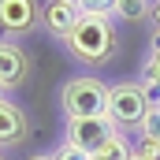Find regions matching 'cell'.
Returning a JSON list of instances; mask_svg holds the SVG:
<instances>
[{
	"instance_id": "obj_1",
	"label": "cell",
	"mask_w": 160,
	"mask_h": 160,
	"mask_svg": "<svg viewBox=\"0 0 160 160\" xmlns=\"http://www.w3.org/2000/svg\"><path fill=\"white\" fill-rule=\"evenodd\" d=\"M67 52L78 60V63H89V67H101L116 56V26L108 15H93V11H82L78 26L67 34Z\"/></svg>"
},
{
	"instance_id": "obj_2",
	"label": "cell",
	"mask_w": 160,
	"mask_h": 160,
	"mask_svg": "<svg viewBox=\"0 0 160 160\" xmlns=\"http://www.w3.org/2000/svg\"><path fill=\"white\" fill-rule=\"evenodd\" d=\"M153 112V97L142 82H116L108 86V108L104 116L116 123V130H142L145 116Z\"/></svg>"
},
{
	"instance_id": "obj_3",
	"label": "cell",
	"mask_w": 160,
	"mask_h": 160,
	"mask_svg": "<svg viewBox=\"0 0 160 160\" xmlns=\"http://www.w3.org/2000/svg\"><path fill=\"white\" fill-rule=\"evenodd\" d=\"M60 104L67 112V119H93L104 116L108 108V86L101 78H71L60 93Z\"/></svg>"
},
{
	"instance_id": "obj_4",
	"label": "cell",
	"mask_w": 160,
	"mask_h": 160,
	"mask_svg": "<svg viewBox=\"0 0 160 160\" xmlns=\"http://www.w3.org/2000/svg\"><path fill=\"white\" fill-rule=\"evenodd\" d=\"M116 123L108 116H93V119H67V145H75L82 153H97L108 138H116Z\"/></svg>"
},
{
	"instance_id": "obj_5",
	"label": "cell",
	"mask_w": 160,
	"mask_h": 160,
	"mask_svg": "<svg viewBox=\"0 0 160 160\" xmlns=\"http://www.w3.org/2000/svg\"><path fill=\"white\" fill-rule=\"evenodd\" d=\"M82 19V4L78 0H48V4H41V22H45V30L48 34H56V38L67 41V34L78 26Z\"/></svg>"
},
{
	"instance_id": "obj_6",
	"label": "cell",
	"mask_w": 160,
	"mask_h": 160,
	"mask_svg": "<svg viewBox=\"0 0 160 160\" xmlns=\"http://www.w3.org/2000/svg\"><path fill=\"white\" fill-rule=\"evenodd\" d=\"M41 22V8L30 0H0V30L4 34H26Z\"/></svg>"
},
{
	"instance_id": "obj_7",
	"label": "cell",
	"mask_w": 160,
	"mask_h": 160,
	"mask_svg": "<svg viewBox=\"0 0 160 160\" xmlns=\"http://www.w3.org/2000/svg\"><path fill=\"white\" fill-rule=\"evenodd\" d=\"M30 75V60L26 52L15 45V41H0V82L11 89V86H22Z\"/></svg>"
},
{
	"instance_id": "obj_8",
	"label": "cell",
	"mask_w": 160,
	"mask_h": 160,
	"mask_svg": "<svg viewBox=\"0 0 160 160\" xmlns=\"http://www.w3.org/2000/svg\"><path fill=\"white\" fill-rule=\"evenodd\" d=\"M26 116H22V108L19 104H11V101H0V145H19L22 138H26Z\"/></svg>"
},
{
	"instance_id": "obj_9",
	"label": "cell",
	"mask_w": 160,
	"mask_h": 160,
	"mask_svg": "<svg viewBox=\"0 0 160 160\" xmlns=\"http://www.w3.org/2000/svg\"><path fill=\"white\" fill-rule=\"evenodd\" d=\"M142 86L149 89V97H157L160 93V41L153 45V52H149V60H145V67H142Z\"/></svg>"
},
{
	"instance_id": "obj_10",
	"label": "cell",
	"mask_w": 160,
	"mask_h": 160,
	"mask_svg": "<svg viewBox=\"0 0 160 160\" xmlns=\"http://www.w3.org/2000/svg\"><path fill=\"white\" fill-rule=\"evenodd\" d=\"M93 160H130V142H127L123 134H116V138H108V142L93 153Z\"/></svg>"
},
{
	"instance_id": "obj_11",
	"label": "cell",
	"mask_w": 160,
	"mask_h": 160,
	"mask_svg": "<svg viewBox=\"0 0 160 160\" xmlns=\"http://www.w3.org/2000/svg\"><path fill=\"white\" fill-rule=\"evenodd\" d=\"M116 15L127 19V22H134V19L153 15V4H145V0H116Z\"/></svg>"
},
{
	"instance_id": "obj_12",
	"label": "cell",
	"mask_w": 160,
	"mask_h": 160,
	"mask_svg": "<svg viewBox=\"0 0 160 160\" xmlns=\"http://www.w3.org/2000/svg\"><path fill=\"white\" fill-rule=\"evenodd\" d=\"M130 153L142 157V160H160V145L153 142V138H138V142L130 145Z\"/></svg>"
},
{
	"instance_id": "obj_13",
	"label": "cell",
	"mask_w": 160,
	"mask_h": 160,
	"mask_svg": "<svg viewBox=\"0 0 160 160\" xmlns=\"http://www.w3.org/2000/svg\"><path fill=\"white\" fill-rule=\"evenodd\" d=\"M142 138H153V142L160 145V108L157 104H153V112H149L145 123H142Z\"/></svg>"
},
{
	"instance_id": "obj_14",
	"label": "cell",
	"mask_w": 160,
	"mask_h": 160,
	"mask_svg": "<svg viewBox=\"0 0 160 160\" xmlns=\"http://www.w3.org/2000/svg\"><path fill=\"white\" fill-rule=\"evenodd\" d=\"M48 157H52V160H93L89 153H82V149H75V145H67V142H63L56 153H48Z\"/></svg>"
},
{
	"instance_id": "obj_15",
	"label": "cell",
	"mask_w": 160,
	"mask_h": 160,
	"mask_svg": "<svg viewBox=\"0 0 160 160\" xmlns=\"http://www.w3.org/2000/svg\"><path fill=\"white\" fill-rule=\"evenodd\" d=\"M153 26L160 30V4H153Z\"/></svg>"
},
{
	"instance_id": "obj_16",
	"label": "cell",
	"mask_w": 160,
	"mask_h": 160,
	"mask_svg": "<svg viewBox=\"0 0 160 160\" xmlns=\"http://www.w3.org/2000/svg\"><path fill=\"white\" fill-rule=\"evenodd\" d=\"M4 89H8V86H4V82H0V101H4Z\"/></svg>"
},
{
	"instance_id": "obj_17",
	"label": "cell",
	"mask_w": 160,
	"mask_h": 160,
	"mask_svg": "<svg viewBox=\"0 0 160 160\" xmlns=\"http://www.w3.org/2000/svg\"><path fill=\"white\" fill-rule=\"evenodd\" d=\"M30 160H52V157H30Z\"/></svg>"
},
{
	"instance_id": "obj_18",
	"label": "cell",
	"mask_w": 160,
	"mask_h": 160,
	"mask_svg": "<svg viewBox=\"0 0 160 160\" xmlns=\"http://www.w3.org/2000/svg\"><path fill=\"white\" fill-rule=\"evenodd\" d=\"M153 104H157V108H160V93H157V101H153Z\"/></svg>"
},
{
	"instance_id": "obj_19",
	"label": "cell",
	"mask_w": 160,
	"mask_h": 160,
	"mask_svg": "<svg viewBox=\"0 0 160 160\" xmlns=\"http://www.w3.org/2000/svg\"><path fill=\"white\" fill-rule=\"evenodd\" d=\"M130 160H142V157H134V153H130Z\"/></svg>"
},
{
	"instance_id": "obj_20",
	"label": "cell",
	"mask_w": 160,
	"mask_h": 160,
	"mask_svg": "<svg viewBox=\"0 0 160 160\" xmlns=\"http://www.w3.org/2000/svg\"><path fill=\"white\" fill-rule=\"evenodd\" d=\"M0 160H4V157H0Z\"/></svg>"
}]
</instances>
